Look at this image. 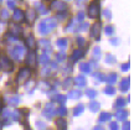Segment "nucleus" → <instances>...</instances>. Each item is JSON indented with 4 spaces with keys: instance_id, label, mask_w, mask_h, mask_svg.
<instances>
[{
    "instance_id": "nucleus-26",
    "label": "nucleus",
    "mask_w": 134,
    "mask_h": 130,
    "mask_svg": "<svg viewBox=\"0 0 134 130\" xmlns=\"http://www.w3.org/2000/svg\"><path fill=\"white\" fill-rule=\"evenodd\" d=\"M35 6L37 8V10L40 11V14H42V15H46V14H47V9H46V8H45V6H43L41 3H36V4H35Z\"/></svg>"
},
{
    "instance_id": "nucleus-9",
    "label": "nucleus",
    "mask_w": 134,
    "mask_h": 130,
    "mask_svg": "<svg viewBox=\"0 0 134 130\" xmlns=\"http://www.w3.org/2000/svg\"><path fill=\"white\" fill-rule=\"evenodd\" d=\"M51 9H55L57 10V11H65L67 9V5L62 1H57V0H55L51 3Z\"/></svg>"
},
{
    "instance_id": "nucleus-53",
    "label": "nucleus",
    "mask_w": 134,
    "mask_h": 130,
    "mask_svg": "<svg viewBox=\"0 0 134 130\" xmlns=\"http://www.w3.org/2000/svg\"><path fill=\"white\" fill-rule=\"evenodd\" d=\"M110 43H112L113 46H117V45L119 43V40H118V39H112V40H110Z\"/></svg>"
},
{
    "instance_id": "nucleus-38",
    "label": "nucleus",
    "mask_w": 134,
    "mask_h": 130,
    "mask_svg": "<svg viewBox=\"0 0 134 130\" xmlns=\"http://www.w3.org/2000/svg\"><path fill=\"white\" fill-rule=\"evenodd\" d=\"M72 84H73V81H72L71 78H67V79H65V81H63V88H65V89H67V88H68V87H71Z\"/></svg>"
},
{
    "instance_id": "nucleus-15",
    "label": "nucleus",
    "mask_w": 134,
    "mask_h": 130,
    "mask_svg": "<svg viewBox=\"0 0 134 130\" xmlns=\"http://www.w3.org/2000/svg\"><path fill=\"white\" fill-rule=\"evenodd\" d=\"M52 103H50V104H47L46 105V109L43 110V115L46 116V118H52V115L55 114V110L52 109Z\"/></svg>"
},
{
    "instance_id": "nucleus-59",
    "label": "nucleus",
    "mask_w": 134,
    "mask_h": 130,
    "mask_svg": "<svg viewBox=\"0 0 134 130\" xmlns=\"http://www.w3.org/2000/svg\"><path fill=\"white\" fill-rule=\"evenodd\" d=\"M1 1H3V0H0V4H1Z\"/></svg>"
},
{
    "instance_id": "nucleus-32",
    "label": "nucleus",
    "mask_w": 134,
    "mask_h": 130,
    "mask_svg": "<svg viewBox=\"0 0 134 130\" xmlns=\"http://www.w3.org/2000/svg\"><path fill=\"white\" fill-rule=\"evenodd\" d=\"M112 115H110L109 113H102L99 116V121H105V120H109Z\"/></svg>"
},
{
    "instance_id": "nucleus-5",
    "label": "nucleus",
    "mask_w": 134,
    "mask_h": 130,
    "mask_svg": "<svg viewBox=\"0 0 134 130\" xmlns=\"http://www.w3.org/2000/svg\"><path fill=\"white\" fill-rule=\"evenodd\" d=\"M10 55H11V57L14 58V60H21L23 58V56L25 55V48L23 47V46H20V45H18V46H15L14 48H11L10 50Z\"/></svg>"
},
{
    "instance_id": "nucleus-23",
    "label": "nucleus",
    "mask_w": 134,
    "mask_h": 130,
    "mask_svg": "<svg viewBox=\"0 0 134 130\" xmlns=\"http://www.w3.org/2000/svg\"><path fill=\"white\" fill-rule=\"evenodd\" d=\"M67 45H68V40L67 39H58L57 40V47L60 48H66L67 47Z\"/></svg>"
},
{
    "instance_id": "nucleus-40",
    "label": "nucleus",
    "mask_w": 134,
    "mask_h": 130,
    "mask_svg": "<svg viewBox=\"0 0 134 130\" xmlns=\"http://www.w3.org/2000/svg\"><path fill=\"white\" fill-rule=\"evenodd\" d=\"M105 62L107 63H114L115 62V57L113 56V55L108 53V55H107V57H105Z\"/></svg>"
},
{
    "instance_id": "nucleus-8",
    "label": "nucleus",
    "mask_w": 134,
    "mask_h": 130,
    "mask_svg": "<svg viewBox=\"0 0 134 130\" xmlns=\"http://www.w3.org/2000/svg\"><path fill=\"white\" fill-rule=\"evenodd\" d=\"M26 20V22L27 24H32L34 21L36 20V11L32 9H29L27 11H26V14H25V19Z\"/></svg>"
},
{
    "instance_id": "nucleus-34",
    "label": "nucleus",
    "mask_w": 134,
    "mask_h": 130,
    "mask_svg": "<svg viewBox=\"0 0 134 130\" xmlns=\"http://www.w3.org/2000/svg\"><path fill=\"white\" fill-rule=\"evenodd\" d=\"M83 108H85V107L82 105V104H78V105H77L76 108H75V111H73V115H80V114H81L82 111H83Z\"/></svg>"
},
{
    "instance_id": "nucleus-45",
    "label": "nucleus",
    "mask_w": 134,
    "mask_h": 130,
    "mask_svg": "<svg viewBox=\"0 0 134 130\" xmlns=\"http://www.w3.org/2000/svg\"><path fill=\"white\" fill-rule=\"evenodd\" d=\"M127 104V101L123 99V98H118V101H117V105L118 107H124Z\"/></svg>"
},
{
    "instance_id": "nucleus-20",
    "label": "nucleus",
    "mask_w": 134,
    "mask_h": 130,
    "mask_svg": "<svg viewBox=\"0 0 134 130\" xmlns=\"http://www.w3.org/2000/svg\"><path fill=\"white\" fill-rule=\"evenodd\" d=\"M82 96V93H81V91H71L70 93H68V98L70 99H78L80 97Z\"/></svg>"
},
{
    "instance_id": "nucleus-47",
    "label": "nucleus",
    "mask_w": 134,
    "mask_h": 130,
    "mask_svg": "<svg viewBox=\"0 0 134 130\" xmlns=\"http://www.w3.org/2000/svg\"><path fill=\"white\" fill-rule=\"evenodd\" d=\"M77 20H78V22H82V21L85 20V14H83L82 11H80V13L77 14Z\"/></svg>"
},
{
    "instance_id": "nucleus-4",
    "label": "nucleus",
    "mask_w": 134,
    "mask_h": 130,
    "mask_svg": "<svg viewBox=\"0 0 134 130\" xmlns=\"http://www.w3.org/2000/svg\"><path fill=\"white\" fill-rule=\"evenodd\" d=\"M99 15V3L98 0H93L88 6V16L91 19H96Z\"/></svg>"
},
{
    "instance_id": "nucleus-10",
    "label": "nucleus",
    "mask_w": 134,
    "mask_h": 130,
    "mask_svg": "<svg viewBox=\"0 0 134 130\" xmlns=\"http://www.w3.org/2000/svg\"><path fill=\"white\" fill-rule=\"evenodd\" d=\"M13 19H14V21H16V22L24 21V19H25L24 11H23V10H20V9H15L14 14H13Z\"/></svg>"
},
{
    "instance_id": "nucleus-57",
    "label": "nucleus",
    "mask_w": 134,
    "mask_h": 130,
    "mask_svg": "<svg viewBox=\"0 0 134 130\" xmlns=\"http://www.w3.org/2000/svg\"><path fill=\"white\" fill-rule=\"evenodd\" d=\"M83 1H85V0H76V3H77V4H82Z\"/></svg>"
},
{
    "instance_id": "nucleus-21",
    "label": "nucleus",
    "mask_w": 134,
    "mask_h": 130,
    "mask_svg": "<svg viewBox=\"0 0 134 130\" xmlns=\"http://www.w3.org/2000/svg\"><path fill=\"white\" fill-rule=\"evenodd\" d=\"M9 17H10V14L8 10L6 9L0 10V20L1 21H6V20H9Z\"/></svg>"
},
{
    "instance_id": "nucleus-52",
    "label": "nucleus",
    "mask_w": 134,
    "mask_h": 130,
    "mask_svg": "<svg viewBox=\"0 0 134 130\" xmlns=\"http://www.w3.org/2000/svg\"><path fill=\"white\" fill-rule=\"evenodd\" d=\"M104 16L107 17V19H112V14H110L109 10H105L104 11Z\"/></svg>"
},
{
    "instance_id": "nucleus-58",
    "label": "nucleus",
    "mask_w": 134,
    "mask_h": 130,
    "mask_svg": "<svg viewBox=\"0 0 134 130\" xmlns=\"http://www.w3.org/2000/svg\"><path fill=\"white\" fill-rule=\"evenodd\" d=\"M93 130H103V129H102V128H94Z\"/></svg>"
},
{
    "instance_id": "nucleus-17",
    "label": "nucleus",
    "mask_w": 134,
    "mask_h": 130,
    "mask_svg": "<svg viewBox=\"0 0 134 130\" xmlns=\"http://www.w3.org/2000/svg\"><path fill=\"white\" fill-rule=\"evenodd\" d=\"M117 79H118V76H117V73H109L107 77H105V81L109 83V84H114L117 82Z\"/></svg>"
},
{
    "instance_id": "nucleus-55",
    "label": "nucleus",
    "mask_w": 134,
    "mask_h": 130,
    "mask_svg": "<svg viewBox=\"0 0 134 130\" xmlns=\"http://www.w3.org/2000/svg\"><path fill=\"white\" fill-rule=\"evenodd\" d=\"M90 66H91V68L93 67V68H98V64H97V61H92L91 62V64H90Z\"/></svg>"
},
{
    "instance_id": "nucleus-24",
    "label": "nucleus",
    "mask_w": 134,
    "mask_h": 130,
    "mask_svg": "<svg viewBox=\"0 0 134 130\" xmlns=\"http://www.w3.org/2000/svg\"><path fill=\"white\" fill-rule=\"evenodd\" d=\"M20 96H13V97H10L9 98V104H13V105H16V104H19L20 103Z\"/></svg>"
},
{
    "instance_id": "nucleus-49",
    "label": "nucleus",
    "mask_w": 134,
    "mask_h": 130,
    "mask_svg": "<svg viewBox=\"0 0 134 130\" xmlns=\"http://www.w3.org/2000/svg\"><path fill=\"white\" fill-rule=\"evenodd\" d=\"M129 63L127 62V63H123V64H122V66H120V68H122V71H123V72H127V71H128V69H129Z\"/></svg>"
},
{
    "instance_id": "nucleus-54",
    "label": "nucleus",
    "mask_w": 134,
    "mask_h": 130,
    "mask_svg": "<svg viewBox=\"0 0 134 130\" xmlns=\"http://www.w3.org/2000/svg\"><path fill=\"white\" fill-rule=\"evenodd\" d=\"M36 125H37V128H40L41 130L45 129V124H43V123H41V121H37V124H36Z\"/></svg>"
},
{
    "instance_id": "nucleus-56",
    "label": "nucleus",
    "mask_w": 134,
    "mask_h": 130,
    "mask_svg": "<svg viewBox=\"0 0 134 130\" xmlns=\"http://www.w3.org/2000/svg\"><path fill=\"white\" fill-rule=\"evenodd\" d=\"M129 129V123H125L124 124V130H128Z\"/></svg>"
},
{
    "instance_id": "nucleus-48",
    "label": "nucleus",
    "mask_w": 134,
    "mask_h": 130,
    "mask_svg": "<svg viewBox=\"0 0 134 130\" xmlns=\"http://www.w3.org/2000/svg\"><path fill=\"white\" fill-rule=\"evenodd\" d=\"M57 113L58 114H60V115H66V108H65V107H61V108H58V110H57Z\"/></svg>"
},
{
    "instance_id": "nucleus-25",
    "label": "nucleus",
    "mask_w": 134,
    "mask_h": 130,
    "mask_svg": "<svg viewBox=\"0 0 134 130\" xmlns=\"http://www.w3.org/2000/svg\"><path fill=\"white\" fill-rule=\"evenodd\" d=\"M127 116H128V111L127 110H118L117 111V118H118V120H124Z\"/></svg>"
},
{
    "instance_id": "nucleus-28",
    "label": "nucleus",
    "mask_w": 134,
    "mask_h": 130,
    "mask_svg": "<svg viewBox=\"0 0 134 130\" xmlns=\"http://www.w3.org/2000/svg\"><path fill=\"white\" fill-rule=\"evenodd\" d=\"M38 61H40V63H42V64H46V63H48L50 58H48V56L46 53H42V55L38 57Z\"/></svg>"
},
{
    "instance_id": "nucleus-6",
    "label": "nucleus",
    "mask_w": 134,
    "mask_h": 130,
    "mask_svg": "<svg viewBox=\"0 0 134 130\" xmlns=\"http://www.w3.org/2000/svg\"><path fill=\"white\" fill-rule=\"evenodd\" d=\"M9 29H10V32L9 34L10 35H13L14 37H20L21 35H23V32H24V29L20 26L18 22H11L10 24V26H9Z\"/></svg>"
},
{
    "instance_id": "nucleus-14",
    "label": "nucleus",
    "mask_w": 134,
    "mask_h": 130,
    "mask_svg": "<svg viewBox=\"0 0 134 130\" xmlns=\"http://www.w3.org/2000/svg\"><path fill=\"white\" fill-rule=\"evenodd\" d=\"M130 79L129 78H124L122 82H120V84H119V89L122 92H128V89H129V84H130V82H129Z\"/></svg>"
},
{
    "instance_id": "nucleus-29",
    "label": "nucleus",
    "mask_w": 134,
    "mask_h": 130,
    "mask_svg": "<svg viewBox=\"0 0 134 130\" xmlns=\"http://www.w3.org/2000/svg\"><path fill=\"white\" fill-rule=\"evenodd\" d=\"M67 17V13L66 11H58V14L56 15V19L58 21H63V20Z\"/></svg>"
},
{
    "instance_id": "nucleus-27",
    "label": "nucleus",
    "mask_w": 134,
    "mask_h": 130,
    "mask_svg": "<svg viewBox=\"0 0 134 130\" xmlns=\"http://www.w3.org/2000/svg\"><path fill=\"white\" fill-rule=\"evenodd\" d=\"M93 78H94L96 81H98V82H103V81H105V76L103 74V73H100V72L94 73V74H93Z\"/></svg>"
},
{
    "instance_id": "nucleus-60",
    "label": "nucleus",
    "mask_w": 134,
    "mask_h": 130,
    "mask_svg": "<svg viewBox=\"0 0 134 130\" xmlns=\"http://www.w3.org/2000/svg\"><path fill=\"white\" fill-rule=\"evenodd\" d=\"M68 1H70V0H68Z\"/></svg>"
},
{
    "instance_id": "nucleus-36",
    "label": "nucleus",
    "mask_w": 134,
    "mask_h": 130,
    "mask_svg": "<svg viewBox=\"0 0 134 130\" xmlns=\"http://www.w3.org/2000/svg\"><path fill=\"white\" fill-rule=\"evenodd\" d=\"M99 57H100V48L94 47L93 48V58L94 60H99Z\"/></svg>"
},
{
    "instance_id": "nucleus-39",
    "label": "nucleus",
    "mask_w": 134,
    "mask_h": 130,
    "mask_svg": "<svg viewBox=\"0 0 134 130\" xmlns=\"http://www.w3.org/2000/svg\"><path fill=\"white\" fill-rule=\"evenodd\" d=\"M87 29H88V24H87V22H82V25L77 26L75 30H76V31H86Z\"/></svg>"
},
{
    "instance_id": "nucleus-19",
    "label": "nucleus",
    "mask_w": 134,
    "mask_h": 130,
    "mask_svg": "<svg viewBox=\"0 0 134 130\" xmlns=\"http://www.w3.org/2000/svg\"><path fill=\"white\" fill-rule=\"evenodd\" d=\"M80 69H81L83 73H90L91 72V66H90V63H87V62H83L80 64Z\"/></svg>"
},
{
    "instance_id": "nucleus-37",
    "label": "nucleus",
    "mask_w": 134,
    "mask_h": 130,
    "mask_svg": "<svg viewBox=\"0 0 134 130\" xmlns=\"http://www.w3.org/2000/svg\"><path fill=\"white\" fill-rule=\"evenodd\" d=\"M50 73H51V68L48 67V66H46V67H43V68H42L41 76H43V77H47V76H50Z\"/></svg>"
},
{
    "instance_id": "nucleus-35",
    "label": "nucleus",
    "mask_w": 134,
    "mask_h": 130,
    "mask_svg": "<svg viewBox=\"0 0 134 130\" xmlns=\"http://www.w3.org/2000/svg\"><path fill=\"white\" fill-rule=\"evenodd\" d=\"M105 94H109V96H112V94H114L115 93V88L113 86H108V87H105Z\"/></svg>"
},
{
    "instance_id": "nucleus-43",
    "label": "nucleus",
    "mask_w": 134,
    "mask_h": 130,
    "mask_svg": "<svg viewBox=\"0 0 134 130\" xmlns=\"http://www.w3.org/2000/svg\"><path fill=\"white\" fill-rule=\"evenodd\" d=\"M113 32H114V27H113V26H107V27H105V34H107V36H112Z\"/></svg>"
},
{
    "instance_id": "nucleus-2",
    "label": "nucleus",
    "mask_w": 134,
    "mask_h": 130,
    "mask_svg": "<svg viewBox=\"0 0 134 130\" xmlns=\"http://www.w3.org/2000/svg\"><path fill=\"white\" fill-rule=\"evenodd\" d=\"M0 69L4 72H13L14 64L6 55H0Z\"/></svg>"
},
{
    "instance_id": "nucleus-51",
    "label": "nucleus",
    "mask_w": 134,
    "mask_h": 130,
    "mask_svg": "<svg viewBox=\"0 0 134 130\" xmlns=\"http://www.w3.org/2000/svg\"><path fill=\"white\" fill-rule=\"evenodd\" d=\"M110 129L112 130H118V124H117V123H114V121H113V123H110Z\"/></svg>"
},
{
    "instance_id": "nucleus-50",
    "label": "nucleus",
    "mask_w": 134,
    "mask_h": 130,
    "mask_svg": "<svg viewBox=\"0 0 134 130\" xmlns=\"http://www.w3.org/2000/svg\"><path fill=\"white\" fill-rule=\"evenodd\" d=\"M8 8H9V9H15L14 0H9V1H8Z\"/></svg>"
},
{
    "instance_id": "nucleus-11",
    "label": "nucleus",
    "mask_w": 134,
    "mask_h": 130,
    "mask_svg": "<svg viewBox=\"0 0 134 130\" xmlns=\"http://www.w3.org/2000/svg\"><path fill=\"white\" fill-rule=\"evenodd\" d=\"M100 22H94L91 26V37H99Z\"/></svg>"
},
{
    "instance_id": "nucleus-1",
    "label": "nucleus",
    "mask_w": 134,
    "mask_h": 130,
    "mask_svg": "<svg viewBox=\"0 0 134 130\" xmlns=\"http://www.w3.org/2000/svg\"><path fill=\"white\" fill-rule=\"evenodd\" d=\"M57 26V21L56 19L53 17H50V19H46V20H42L40 24H38V32L42 35H46L48 32H51L55 27Z\"/></svg>"
},
{
    "instance_id": "nucleus-13",
    "label": "nucleus",
    "mask_w": 134,
    "mask_h": 130,
    "mask_svg": "<svg viewBox=\"0 0 134 130\" xmlns=\"http://www.w3.org/2000/svg\"><path fill=\"white\" fill-rule=\"evenodd\" d=\"M83 55H85V52H83L82 50H75L73 53H72V56H71L72 62H76L78 60H81V58L83 57Z\"/></svg>"
},
{
    "instance_id": "nucleus-7",
    "label": "nucleus",
    "mask_w": 134,
    "mask_h": 130,
    "mask_svg": "<svg viewBox=\"0 0 134 130\" xmlns=\"http://www.w3.org/2000/svg\"><path fill=\"white\" fill-rule=\"evenodd\" d=\"M26 64L29 68L36 67V53H35V51H29V53L26 55Z\"/></svg>"
},
{
    "instance_id": "nucleus-46",
    "label": "nucleus",
    "mask_w": 134,
    "mask_h": 130,
    "mask_svg": "<svg viewBox=\"0 0 134 130\" xmlns=\"http://www.w3.org/2000/svg\"><path fill=\"white\" fill-rule=\"evenodd\" d=\"M77 45H78V46H85V45H86V40L83 39V37H77Z\"/></svg>"
},
{
    "instance_id": "nucleus-18",
    "label": "nucleus",
    "mask_w": 134,
    "mask_h": 130,
    "mask_svg": "<svg viewBox=\"0 0 134 130\" xmlns=\"http://www.w3.org/2000/svg\"><path fill=\"white\" fill-rule=\"evenodd\" d=\"M88 108H90V110L91 111H98V109H99V103L96 101H92L90 102V104H88Z\"/></svg>"
},
{
    "instance_id": "nucleus-12",
    "label": "nucleus",
    "mask_w": 134,
    "mask_h": 130,
    "mask_svg": "<svg viewBox=\"0 0 134 130\" xmlns=\"http://www.w3.org/2000/svg\"><path fill=\"white\" fill-rule=\"evenodd\" d=\"M25 43H26V46L29 47L30 51H34V50H35V47H36V41H35V37H34L32 35H29V36L26 37Z\"/></svg>"
},
{
    "instance_id": "nucleus-33",
    "label": "nucleus",
    "mask_w": 134,
    "mask_h": 130,
    "mask_svg": "<svg viewBox=\"0 0 134 130\" xmlns=\"http://www.w3.org/2000/svg\"><path fill=\"white\" fill-rule=\"evenodd\" d=\"M86 94L88 98H91V99H93V98H96L97 97V92L94 91V89H87Z\"/></svg>"
},
{
    "instance_id": "nucleus-22",
    "label": "nucleus",
    "mask_w": 134,
    "mask_h": 130,
    "mask_svg": "<svg viewBox=\"0 0 134 130\" xmlns=\"http://www.w3.org/2000/svg\"><path fill=\"white\" fill-rule=\"evenodd\" d=\"M38 47L40 48H43V50H48V47H50V41H47V40H40L38 41Z\"/></svg>"
},
{
    "instance_id": "nucleus-41",
    "label": "nucleus",
    "mask_w": 134,
    "mask_h": 130,
    "mask_svg": "<svg viewBox=\"0 0 134 130\" xmlns=\"http://www.w3.org/2000/svg\"><path fill=\"white\" fill-rule=\"evenodd\" d=\"M38 86H40V88H41L42 91H48V88H50V84H48V82H46V81L41 82Z\"/></svg>"
},
{
    "instance_id": "nucleus-31",
    "label": "nucleus",
    "mask_w": 134,
    "mask_h": 130,
    "mask_svg": "<svg viewBox=\"0 0 134 130\" xmlns=\"http://www.w3.org/2000/svg\"><path fill=\"white\" fill-rule=\"evenodd\" d=\"M56 58H57L58 62H61V61H65V60H66V52L61 51V52L56 53Z\"/></svg>"
},
{
    "instance_id": "nucleus-3",
    "label": "nucleus",
    "mask_w": 134,
    "mask_h": 130,
    "mask_svg": "<svg viewBox=\"0 0 134 130\" xmlns=\"http://www.w3.org/2000/svg\"><path fill=\"white\" fill-rule=\"evenodd\" d=\"M30 74H31V71H30L29 67L21 68V69L19 71V73H18L16 78H15V82L16 83H23V82H25V81H27L29 77H30Z\"/></svg>"
},
{
    "instance_id": "nucleus-44",
    "label": "nucleus",
    "mask_w": 134,
    "mask_h": 130,
    "mask_svg": "<svg viewBox=\"0 0 134 130\" xmlns=\"http://www.w3.org/2000/svg\"><path fill=\"white\" fill-rule=\"evenodd\" d=\"M56 99H57L58 103H61V104H63V103L66 102V99H67V96H62V94H60V96L56 97Z\"/></svg>"
},
{
    "instance_id": "nucleus-30",
    "label": "nucleus",
    "mask_w": 134,
    "mask_h": 130,
    "mask_svg": "<svg viewBox=\"0 0 134 130\" xmlns=\"http://www.w3.org/2000/svg\"><path fill=\"white\" fill-rule=\"evenodd\" d=\"M57 126L61 130H66V126H67L66 120H63V119H58L57 120Z\"/></svg>"
},
{
    "instance_id": "nucleus-16",
    "label": "nucleus",
    "mask_w": 134,
    "mask_h": 130,
    "mask_svg": "<svg viewBox=\"0 0 134 130\" xmlns=\"http://www.w3.org/2000/svg\"><path fill=\"white\" fill-rule=\"evenodd\" d=\"M73 83H75L77 87H85L86 86V78L83 77V76H77V77L75 78Z\"/></svg>"
},
{
    "instance_id": "nucleus-42",
    "label": "nucleus",
    "mask_w": 134,
    "mask_h": 130,
    "mask_svg": "<svg viewBox=\"0 0 134 130\" xmlns=\"http://www.w3.org/2000/svg\"><path fill=\"white\" fill-rule=\"evenodd\" d=\"M73 30H75V21L71 20V21H70V24L66 26V31H71V32H73Z\"/></svg>"
}]
</instances>
